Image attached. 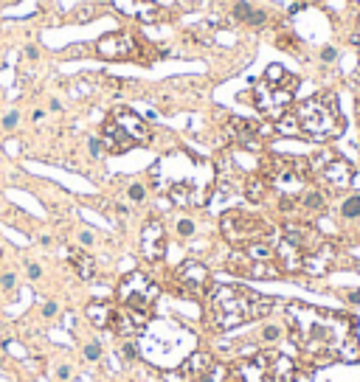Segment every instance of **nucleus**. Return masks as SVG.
Here are the masks:
<instances>
[{"label":"nucleus","instance_id":"nucleus-5","mask_svg":"<svg viewBox=\"0 0 360 382\" xmlns=\"http://www.w3.org/2000/svg\"><path fill=\"white\" fill-rule=\"evenodd\" d=\"M118 301H121L124 309H130V312H138V315H146L149 318V309H152V303L158 298V287L149 281L146 273H127L118 284Z\"/></svg>","mask_w":360,"mask_h":382},{"label":"nucleus","instance_id":"nucleus-21","mask_svg":"<svg viewBox=\"0 0 360 382\" xmlns=\"http://www.w3.org/2000/svg\"><path fill=\"white\" fill-rule=\"evenodd\" d=\"M51 377H54V382H70L76 377V365L70 360H59L54 365V371H51Z\"/></svg>","mask_w":360,"mask_h":382},{"label":"nucleus","instance_id":"nucleus-20","mask_svg":"<svg viewBox=\"0 0 360 382\" xmlns=\"http://www.w3.org/2000/svg\"><path fill=\"white\" fill-rule=\"evenodd\" d=\"M279 340H284V326L281 323H265L259 329V343L262 346H273Z\"/></svg>","mask_w":360,"mask_h":382},{"label":"nucleus","instance_id":"nucleus-6","mask_svg":"<svg viewBox=\"0 0 360 382\" xmlns=\"http://www.w3.org/2000/svg\"><path fill=\"white\" fill-rule=\"evenodd\" d=\"M295 87H298V79L295 76H287L281 85H268V82H262V85L253 90V104H256L259 112H265L268 118L279 121L281 115L290 110Z\"/></svg>","mask_w":360,"mask_h":382},{"label":"nucleus","instance_id":"nucleus-28","mask_svg":"<svg viewBox=\"0 0 360 382\" xmlns=\"http://www.w3.org/2000/svg\"><path fill=\"white\" fill-rule=\"evenodd\" d=\"M276 42H279V48H284V51H298V40H295V37H292V34H279V40H276Z\"/></svg>","mask_w":360,"mask_h":382},{"label":"nucleus","instance_id":"nucleus-29","mask_svg":"<svg viewBox=\"0 0 360 382\" xmlns=\"http://www.w3.org/2000/svg\"><path fill=\"white\" fill-rule=\"evenodd\" d=\"M265 22H268V14H265V11H259V9H253V11H250V17H248V22H245V25H250V28H262Z\"/></svg>","mask_w":360,"mask_h":382},{"label":"nucleus","instance_id":"nucleus-18","mask_svg":"<svg viewBox=\"0 0 360 382\" xmlns=\"http://www.w3.org/2000/svg\"><path fill=\"white\" fill-rule=\"evenodd\" d=\"M324 194L318 189H310V191H301V197H298V208H304V211L310 213H318L321 208H324Z\"/></svg>","mask_w":360,"mask_h":382},{"label":"nucleus","instance_id":"nucleus-4","mask_svg":"<svg viewBox=\"0 0 360 382\" xmlns=\"http://www.w3.org/2000/svg\"><path fill=\"white\" fill-rule=\"evenodd\" d=\"M220 231L223 236L231 242L234 247H245L250 242H259V239H268L270 233V225L256 216V213H248V211H225L223 219H220Z\"/></svg>","mask_w":360,"mask_h":382},{"label":"nucleus","instance_id":"nucleus-17","mask_svg":"<svg viewBox=\"0 0 360 382\" xmlns=\"http://www.w3.org/2000/svg\"><path fill=\"white\" fill-rule=\"evenodd\" d=\"M228 127H231V132H234V138H239V141H250V138H256L259 135V124L248 121V118H231L228 121Z\"/></svg>","mask_w":360,"mask_h":382},{"label":"nucleus","instance_id":"nucleus-27","mask_svg":"<svg viewBox=\"0 0 360 382\" xmlns=\"http://www.w3.org/2000/svg\"><path fill=\"white\" fill-rule=\"evenodd\" d=\"M127 197H130L133 202H144L146 200V186L144 183H133V186L127 189Z\"/></svg>","mask_w":360,"mask_h":382},{"label":"nucleus","instance_id":"nucleus-31","mask_svg":"<svg viewBox=\"0 0 360 382\" xmlns=\"http://www.w3.org/2000/svg\"><path fill=\"white\" fill-rule=\"evenodd\" d=\"M25 276H28L31 281H40L43 278V267H40L37 261H28V264H25Z\"/></svg>","mask_w":360,"mask_h":382},{"label":"nucleus","instance_id":"nucleus-15","mask_svg":"<svg viewBox=\"0 0 360 382\" xmlns=\"http://www.w3.org/2000/svg\"><path fill=\"white\" fill-rule=\"evenodd\" d=\"M268 189H270V183L265 174H253V177L245 180V197L250 202H262L268 197Z\"/></svg>","mask_w":360,"mask_h":382},{"label":"nucleus","instance_id":"nucleus-33","mask_svg":"<svg viewBox=\"0 0 360 382\" xmlns=\"http://www.w3.org/2000/svg\"><path fill=\"white\" fill-rule=\"evenodd\" d=\"M335 59H338V48H332V45L321 48V62H335Z\"/></svg>","mask_w":360,"mask_h":382},{"label":"nucleus","instance_id":"nucleus-39","mask_svg":"<svg viewBox=\"0 0 360 382\" xmlns=\"http://www.w3.org/2000/svg\"><path fill=\"white\" fill-rule=\"evenodd\" d=\"M292 382H313V377H310V374H298V371H295V374H292Z\"/></svg>","mask_w":360,"mask_h":382},{"label":"nucleus","instance_id":"nucleus-8","mask_svg":"<svg viewBox=\"0 0 360 382\" xmlns=\"http://www.w3.org/2000/svg\"><path fill=\"white\" fill-rule=\"evenodd\" d=\"M96 54L101 59H115V62H121V59H135L138 56V45L130 34H107V37H101L99 42H96Z\"/></svg>","mask_w":360,"mask_h":382},{"label":"nucleus","instance_id":"nucleus-16","mask_svg":"<svg viewBox=\"0 0 360 382\" xmlns=\"http://www.w3.org/2000/svg\"><path fill=\"white\" fill-rule=\"evenodd\" d=\"M88 318L93 326H99V329H107L110 326V318H112V306L107 301H93L88 306Z\"/></svg>","mask_w":360,"mask_h":382},{"label":"nucleus","instance_id":"nucleus-38","mask_svg":"<svg viewBox=\"0 0 360 382\" xmlns=\"http://www.w3.org/2000/svg\"><path fill=\"white\" fill-rule=\"evenodd\" d=\"M346 301H349V303H360V290H352V292H346Z\"/></svg>","mask_w":360,"mask_h":382},{"label":"nucleus","instance_id":"nucleus-22","mask_svg":"<svg viewBox=\"0 0 360 382\" xmlns=\"http://www.w3.org/2000/svg\"><path fill=\"white\" fill-rule=\"evenodd\" d=\"M276 129H279L281 135H301V129H298V118H295V112H284L279 121H276Z\"/></svg>","mask_w":360,"mask_h":382},{"label":"nucleus","instance_id":"nucleus-13","mask_svg":"<svg viewBox=\"0 0 360 382\" xmlns=\"http://www.w3.org/2000/svg\"><path fill=\"white\" fill-rule=\"evenodd\" d=\"M101 144H104V149H107L110 155H124L130 146H135L133 141L124 135L121 127L112 121V118H107V121H104V127H101Z\"/></svg>","mask_w":360,"mask_h":382},{"label":"nucleus","instance_id":"nucleus-25","mask_svg":"<svg viewBox=\"0 0 360 382\" xmlns=\"http://www.w3.org/2000/svg\"><path fill=\"white\" fill-rule=\"evenodd\" d=\"M189 194L191 189L183 183V186H172V191H169V197H172V202H180V205H186L189 202Z\"/></svg>","mask_w":360,"mask_h":382},{"label":"nucleus","instance_id":"nucleus-32","mask_svg":"<svg viewBox=\"0 0 360 382\" xmlns=\"http://www.w3.org/2000/svg\"><path fill=\"white\" fill-rule=\"evenodd\" d=\"M88 149L93 157H101V152H104V144H101V138H90L88 141Z\"/></svg>","mask_w":360,"mask_h":382},{"label":"nucleus","instance_id":"nucleus-3","mask_svg":"<svg viewBox=\"0 0 360 382\" xmlns=\"http://www.w3.org/2000/svg\"><path fill=\"white\" fill-rule=\"evenodd\" d=\"M295 118H298V129L304 138L310 141H332L343 132V115L338 107L335 93L321 90L295 107Z\"/></svg>","mask_w":360,"mask_h":382},{"label":"nucleus","instance_id":"nucleus-41","mask_svg":"<svg viewBox=\"0 0 360 382\" xmlns=\"http://www.w3.org/2000/svg\"><path fill=\"white\" fill-rule=\"evenodd\" d=\"M0 365H3V354H0Z\"/></svg>","mask_w":360,"mask_h":382},{"label":"nucleus","instance_id":"nucleus-1","mask_svg":"<svg viewBox=\"0 0 360 382\" xmlns=\"http://www.w3.org/2000/svg\"><path fill=\"white\" fill-rule=\"evenodd\" d=\"M287 326L292 332L295 346L313 365H329L338 362V351L355 335V318L338 312H324L318 306L307 303H290L287 306Z\"/></svg>","mask_w":360,"mask_h":382},{"label":"nucleus","instance_id":"nucleus-7","mask_svg":"<svg viewBox=\"0 0 360 382\" xmlns=\"http://www.w3.org/2000/svg\"><path fill=\"white\" fill-rule=\"evenodd\" d=\"M310 169H313V174L329 183L332 189H346L349 183L355 180V166L349 163L346 157L335 155V152H318V155L310 157Z\"/></svg>","mask_w":360,"mask_h":382},{"label":"nucleus","instance_id":"nucleus-40","mask_svg":"<svg viewBox=\"0 0 360 382\" xmlns=\"http://www.w3.org/2000/svg\"><path fill=\"white\" fill-rule=\"evenodd\" d=\"M25 56H28V59H37V56H40L37 45H28V48H25Z\"/></svg>","mask_w":360,"mask_h":382},{"label":"nucleus","instance_id":"nucleus-37","mask_svg":"<svg viewBox=\"0 0 360 382\" xmlns=\"http://www.w3.org/2000/svg\"><path fill=\"white\" fill-rule=\"evenodd\" d=\"M79 245L90 247V245H93V233H90V231H82V233H79Z\"/></svg>","mask_w":360,"mask_h":382},{"label":"nucleus","instance_id":"nucleus-9","mask_svg":"<svg viewBox=\"0 0 360 382\" xmlns=\"http://www.w3.org/2000/svg\"><path fill=\"white\" fill-rule=\"evenodd\" d=\"M110 118L118 127L124 129V135L133 141V144H141V146H146L149 141H152V129H149V124L138 115V112H133V110H127V107H118V110H112L110 112Z\"/></svg>","mask_w":360,"mask_h":382},{"label":"nucleus","instance_id":"nucleus-36","mask_svg":"<svg viewBox=\"0 0 360 382\" xmlns=\"http://www.w3.org/2000/svg\"><path fill=\"white\" fill-rule=\"evenodd\" d=\"M96 14H99L96 9H79L76 11V20L82 22V20H88V17H96Z\"/></svg>","mask_w":360,"mask_h":382},{"label":"nucleus","instance_id":"nucleus-10","mask_svg":"<svg viewBox=\"0 0 360 382\" xmlns=\"http://www.w3.org/2000/svg\"><path fill=\"white\" fill-rule=\"evenodd\" d=\"M178 284L183 287V292H189V295H197V292H205L208 290V267L200 264V261H183L178 267Z\"/></svg>","mask_w":360,"mask_h":382},{"label":"nucleus","instance_id":"nucleus-35","mask_svg":"<svg viewBox=\"0 0 360 382\" xmlns=\"http://www.w3.org/2000/svg\"><path fill=\"white\" fill-rule=\"evenodd\" d=\"M135 354H138V351H135L133 343H121V357H124V360H133Z\"/></svg>","mask_w":360,"mask_h":382},{"label":"nucleus","instance_id":"nucleus-2","mask_svg":"<svg viewBox=\"0 0 360 382\" xmlns=\"http://www.w3.org/2000/svg\"><path fill=\"white\" fill-rule=\"evenodd\" d=\"M273 306H276V298H265L239 284H220L211 290V315L220 332H231L242 323L268 318Z\"/></svg>","mask_w":360,"mask_h":382},{"label":"nucleus","instance_id":"nucleus-26","mask_svg":"<svg viewBox=\"0 0 360 382\" xmlns=\"http://www.w3.org/2000/svg\"><path fill=\"white\" fill-rule=\"evenodd\" d=\"M250 11H253V6H250L248 0H239V3L234 6V20H236V22H248Z\"/></svg>","mask_w":360,"mask_h":382},{"label":"nucleus","instance_id":"nucleus-30","mask_svg":"<svg viewBox=\"0 0 360 382\" xmlns=\"http://www.w3.org/2000/svg\"><path fill=\"white\" fill-rule=\"evenodd\" d=\"M40 315H43L45 320H54L56 315H59V303H56V301H45L43 309H40Z\"/></svg>","mask_w":360,"mask_h":382},{"label":"nucleus","instance_id":"nucleus-23","mask_svg":"<svg viewBox=\"0 0 360 382\" xmlns=\"http://www.w3.org/2000/svg\"><path fill=\"white\" fill-rule=\"evenodd\" d=\"M340 213H343L346 219H358V216H360V194L346 197V200H343V205H340Z\"/></svg>","mask_w":360,"mask_h":382},{"label":"nucleus","instance_id":"nucleus-19","mask_svg":"<svg viewBox=\"0 0 360 382\" xmlns=\"http://www.w3.org/2000/svg\"><path fill=\"white\" fill-rule=\"evenodd\" d=\"M79 346H82V357L88 360L90 365H96V362H101V357H104V346H101L96 337H88V340H79Z\"/></svg>","mask_w":360,"mask_h":382},{"label":"nucleus","instance_id":"nucleus-24","mask_svg":"<svg viewBox=\"0 0 360 382\" xmlns=\"http://www.w3.org/2000/svg\"><path fill=\"white\" fill-rule=\"evenodd\" d=\"M175 231H178V236H180V239H189V236H194L197 225L191 222L189 216H180L178 222H175Z\"/></svg>","mask_w":360,"mask_h":382},{"label":"nucleus","instance_id":"nucleus-34","mask_svg":"<svg viewBox=\"0 0 360 382\" xmlns=\"http://www.w3.org/2000/svg\"><path fill=\"white\" fill-rule=\"evenodd\" d=\"M17 121H20V112H9V115L3 118V129H14Z\"/></svg>","mask_w":360,"mask_h":382},{"label":"nucleus","instance_id":"nucleus-12","mask_svg":"<svg viewBox=\"0 0 360 382\" xmlns=\"http://www.w3.org/2000/svg\"><path fill=\"white\" fill-rule=\"evenodd\" d=\"M273 250H276V264L281 267V273H301L304 270V250L298 245H292L290 239L281 236V242Z\"/></svg>","mask_w":360,"mask_h":382},{"label":"nucleus","instance_id":"nucleus-14","mask_svg":"<svg viewBox=\"0 0 360 382\" xmlns=\"http://www.w3.org/2000/svg\"><path fill=\"white\" fill-rule=\"evenodd\" d=\"M70 264H73V270H76L79 278L90 281L93 276H96V261H93V256L85 253L82 247H73V250H70Z\"/></svg>","mask_w":360,"mask_h":382},{"label":"nucleus","instance_id":"nucleus-11","mask_svg":"<svg viewBox=\"0 0 360 382\" xmlns=\"http://www.w3.org/2000/svg\"><path fill=\"white\" fill-rule=\"evenodd\" d=\"M141 250H144V256L149 261H158L166 253V236H163V225L158 219H149L144 225V231H141Z\"/></svg>","mask_w":360,"mask_h":382}]
</instances>
